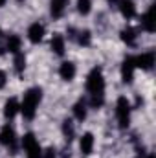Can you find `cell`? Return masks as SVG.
I'll return each mask as SVG.
<instances>
[{
  "label": "cell",
  "instance_id": "cell-25",
  "mask_svg": "<svg viewBox=\"0 0 156 158\" xmlns=\"http://www.w3.org/2000/svg\"><path fill=\"white\" fill-rule=\"evenodd\" d=\"M145 158H154V153H149V155H147Z\"/></svg>",
  "mask_w": 156,
  "mask_h": 158
},
{
  "label": "cell",
  "instance_id": "cell-26",
  "mask_svg": "<svg viewBox=\"0 0 156 158\" xmlns=\"http://www.w3.org/2000/svg\"><path fill=\"white\" fill-rule=\"evenodd\" d=\"M109 2H110V4H114V6L117 4V0H109Z\"/></svg>",
  "mask_w": 156,
  "mask_h": 158
},
{
  "label": "cell",
  "instance_id": "cell-27",
  "mask_svg": "<svg viewBox=\"0 0 156 158\" xmlns=\"http://www.w3.org/2000/svg\"><path fill=\"white\" fill-rule=\"evenodd\" d=\"M2 37H4V33H2V28H0V40H2Z\"/></svg>",
  "mask_w": 156,
  "mask_h": 158
},
{
  "label": "cell",
  "instance_id": "cell-15",
  "mask_svg": "<svg viewBox=\"0 0 156 158\" xmlns=\"http://www.w3.org/2000/svg\"><path fill=\"white\" fill-rule=\"evenodd\" d=\"M68 2L70 0H50V13L53 19H61L68 7Z\"/></svg>",
  "mask_w": 156,
  "mask_h": 158
},
{
  "label": "cell",
  "instance_id": "cell-22",
  "mask_svg": "<svg viewBox=\"0 0 156 158\" xmlns=\"http://www.w3.org/2000/svg\"><path fill=\"white\" fill-rule=\"evenodd\" d=\"M77 11L83 17H86L92 11V0H77Z\"/></svg>",
  "mask_w": 156,
  "mask_h": 158
},
{
  "label": "cell",
  "instance_id": "cell-9",
  "mask_svg": "<svg viewBox=\"0 0 156 158\" xmlns=\"http://www.w3.org/2000/svg\"><path fill=\"white\" fill-rule=\"evenodd\" d=\"M140 26L143 31L153 33L154 31V6H149V9L145 13H142L140 17Z\"/></svg>",
  "mask_w": 156,
  "mask_h": 158
},
{
  "label": "cell",
  "instance_id": "cell-1",
  "mask_svg": "<svg viewBox=\"0 0 156 158\" xmlns=\"http://www.w3.org/2000/svg\"><path fill=\"white\" fill-rule=\"evenodd\" d=\"M40 101H42V88L40 86H31L24 92L22 101H20V114L24 116V119L35 118Z\"/></svg>",
  "mask_w": 156,
  "mask_h": 158
},
{
  "label": "cell",
  "instance_id": "cell-24",
  "mask_svg": "<svg viewBox=\"0 0 156 158\" xmlns=\"http://www.w3.org/2000/svg\"><path fill=\"white\" fill-rule=\"evenodd\" d=\"M6 2H7V0H0V7H4V6H6Z\"/></svg>",
  "mask_w": 156,
  "mask_h": 158
},
{
  "label": "cell",
  "instance_id": "cell-11",
  "mask_svg": "<svg viewBox=\"0 0 156 158\" xmlns=\"http://www.w3.org/2000/svg\"><path fill=\"white\" fill-rule=\"evenodd\" d=\"M117 9L125 20H130L136 17V4L132 0H117Z\"/></svg>",
  "mask_w": 156,
  "mask_h": 158
},
{
  "label": "cell",
  "instance_id": "cell-4",
  "mask_svg": "<svg viewBox=\"0 0 156 158\" xmlns=\"http://www.w3.org/2000/svg\"><path fill=\"white\" fill-rule=\"evenodd\" d=\"M20 147L24 149L26 153V158H42V147H40L39 140L35 138L33 132H26L20 140Z\"/></svg>",
  "mask_w": 156,
  "mask_h": 158
},
{
  "label": "cell",
  "instance_id": "cell-10",
  "mask_svg": "<svg viewBox=\"0 0 156 158\" xmlns=\"http://www.w3.org/2000/svg\"><path fill=\"white\" fill-rule=\"evenodd\" d=\"M94 145H96V138H94V134H92V132H83L81 138H79V149H81V153H83L84 156L92 155Z\"/></svg>",
  "mask_w": 156,
  "mask_h": 158
},
{
  "label": "cell",
  "instance_id": "cell-18",
  "mask_svg": "<svg viewBox=\"0 0 156 158\" xmlns=\"http://www.w3.org/2000/svg\"><path fill=\"white\" fill-rule=\"evenodd\" d=\"M119 35H121V40H123L127 46H134V44H136V40H138V31H136L134 28H130V26L123 28Z\"/></svg>",
  "mask_w": 156,
  "mask_h": 158
},
{
  "label": "cell",
  "instance_id": "cell-2",
  "mask_svg": "<svg viewBox=\"0 0 156 158\" xmlns=\"http://www.w3.org/2000/svg\"><path fill=\"white\" fill-rule=\"evenodd\" d=\"M105 76H103V70L99 66H94L88 76H86V81H84V88L88 92L90 98H105Z\"/></svg>",
  "mask_w": 156,
  "mask_h": 158
},
{
  "label": "cell",
  "instance_id": "cell-12",
  "mask_svg": "<svg viewBox=\"0 0 156 158\" xmlns=\"http://www.w3.org/2000/svg\"><path fill=\"white\" fill-rule=\"evenodd\" d=\"M50 48H51V52L55 55L63 57L66 53V40H64V37L61 33H53L51 39H50Z\"/></svg>",
  "mask_w": 156,
  "mask_h": 158
},
{
  "label": "cell",
  "instance_id": "cell-7",
  "mask_svg": "<svg viewBox=\"0 0 156 158\" xmlns=\"http://www.w3.org/2000/svg\"><path fill=\"white\" fill-rule=\"evenodd\" d=\"M44 35H46V28H44V24H40V22H33V24L28 26L26 37H28V40H30L31 44H39V42H42Z\"/></svg>",
  "mask_w": 156,
  "mask_h": 158
},
{
  "label": "cell",
  "instance_id": "cell-13",
  "mask_svg": "<svg viewBox=\"0 0 156 158\" xmlns=\"http://www.w3.org/2000/svg\"><path fill=\"white\" fill-rule=\"evenodd\" d=\"M18 112H20V101L17 98H9L4 103V118L7 119V121H11Z\"/></svg>",
  "mask_w": 156,
  "mask_h": 158
},
{
  "label": "cell",
  "instance_id": "cell-3",
  "mask_svg": "<svg viewBox=\"0 0 156 158\" xmlns=\"http://www.w3.org/2000/svg\"><path fill=\"white\" fill-rule=\"evenodd\" d=\"M130 112H132V105L125 96H119L116 101V119L119 129H127L130 125Z\"/></svg>",
  "mask_w": 156,
  "mask_h": 158
},
{
  "label": "cell",
  "instance_id": "cell-6",
  "mask_svg": "<svg viewBox=\"0 0 156 158\" xmlns=\"http://www.w3.org/2000/svg\"><path fill=\"white\" fill-rule=\"evenodd\" d=\"M156 63V55L153 50H147V52H142L140 55L134 57V64L136 68H142V70H153Z\"/></svg>",
  "mask_w": 156,
  "mask_h": 158
},
{
  "label": "cell",
  "instance_id": "cell-14",
  "mask_svg": "<svg viewBox=\"0 0 156 158\" xmlns=\"http://www.w3.org/2000/svg\"><path fill=\"white\" fill-rule=\"evenodd\" d=\"M76 74H77V68H76V64H74L72 61H63V63H61V66H59V76H61L63 81H74Z\"/></svg>",
  "mask_w": 156,
  "mask_h": 158
},
{
  "label": "cell",
  "instance_id": "cell-5",
  "mask_svg": "<svg viewBox=\"0 0 156 158\" xmlns=\"http://www.w3.org/2000/svg\"><path fill=\"white\" fill-rule=\"evenodd\" d=\"M0 145L7 147L11 151V155L17 153V145H18V138H17V131L11 123H4L0 129Z\"/></svg>",
  "mask_w": 156,
  "mask_h": 158
},
{
  "label": "cell",
  "instance_id": "cell-21",
  "mask_svg": "<svg viewBox=\"0 0 156 158\" xmlns=\"http://www.w3.org/2000/svg\"><path fill=\"white\" fill-rule=\"evenodd\" d=\"M77 42H79V46H90V42H92V33H90L88 30L77 31Z\"/></svg>",
  "mask_w": 156,
  "mask_h": 158
},
{
  "label": "cell",
  "instance_id": "cell-17",
  "mask_svg": "<svg viewBox=\"0 0 156 158\" xmlns=\"http://www.w3.org/2000/svg\"><path fill=\"white\" fill-rule=\"evenodd\" d=\"M72 110H74V118L77 119V121H84L86 114H88V103L84 99H79L77 103L72 107Z\"/></svg>",
  "mask_w": 156,
  "mask_h": 158
},
{
  "label": "cell",
  "instance_id": "cell-19",
  "mask_svg": "<svg viewBox=\"0 0 156 158\" xmlns=\"http://www.w3.org/2000/svg\"><path fill=\"white\" fill-rule=\"evenodd\" d=\"M63 134L66 138V142H72L74 136H76V127H74V121L72 119H64L63 121Z\"/></svg>",
  "mask_w": 156,
  "mask_h": 158
},
{
  "label": "cell",
  "instance_id": "cell-8",
  "mask_svg": "<svg viewBox=\"0 0 156 158\" xmlns=\"http://www.w3.org/2000/svg\"><path fill=\"white\" fill-rule=\"evenodd\" d=\"M134 72H136L134 57H127V59L121 63V79H123V83L130 85L132 79H134Z\"/></svg>",
  "mask_w": 156,
  "mask_h": 158
},
{
  "label": "cell",
  "instance_id": "cell-20",
  "mask_svg": "<svg viewBox=\"0 0 156 158\" xmlns=\"http://www.w3.org/2000/svg\"><path fill=\"white\" fill-rule=\"evenodd\" d=\"M13 64H15V72L20 76L24 70H26V55L20 52V53H15V61H13Z\"/></svg>",
  "mask_w": 156,
  "mask_h": 158
},
{
  "label": "cell",
  "instance_id": "cell-23",
  "mask_svg": "<svg viewBox=\"0 0 156 158\" xmlns=\"http://www.w3.org/2000/svg\"><path fill=\"white\" fill-rule=\"evenodd\" d=\"M6 85H7V74H6L4 70H0V90H2Z\"/></svg>",
  "mask_w": 156,
  "mask_h": 158
},
{
  "label": "cell",
  "instance_id": "cell-16",
  "mask_svg": "<svg viewBox=\"0 0 156 158\" xmlns=\"http://www.w3.org/2000/svg\"><path fill=\"white\" fill-rule=\"evenodd\" d=\"M6 50L9 52V53H20L22 52V39H20V35H7V39H6Z\"/></svg>",
  "mask_w": 156,
  "mask_h": 158
}]
</instances>
